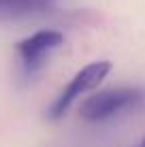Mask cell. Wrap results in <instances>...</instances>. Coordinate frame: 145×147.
<instances>
[{
  "label": "cell",
  "instance_id": "cell-1",
  "mask_svg": "<svg viewBox=\"0 0 145 147\" xmlns=\"http://www.w3.org/2000/svg\"><path fill=\"white\" fill-rule=\"evenodd\" d=\"M145 105V90L141 88H111L88 96L79 107V115L90 124H100L113 117L137 111Z\"/></svg>",
  "mask_w": 145,
  "mask_h": 147
},
{
  "label": "cell",
  "instance_id": "cell-2",
  "mask_svg": "<svg viewBox=\"0 0 145 147\" xmlns=\"http://www.w3.org/2000/svg\"><path fill=\"white\" fill-rule=\"evenodd\" d=\"M109 73H111V62H107V60H98V62H92V64H88V66H83L66 83V88L60 90V94L53 98V102L49 105L47 119H51V121L62 119L64 115L68 113V109H71L79 98H83L88 92L96 90Z\"/></svg>",
  "mask_w": 145,
  "mask_h": 147
},
{
  "label": "cell",
  "instance_id": "cell-3",
  "mask_svg": "<svg viewBox=\"0 0 145 147\" xmlns=\"http://www.w3.org/2000/svg\"><path fill=\"white\" fill-rule=\"evenodd\" d=\"M62 45H64V34L60 30H53V28L38 30V32L22 38L17 43V47H15L19 64H22V70L26 75L38 73L45 66V62L49 60V55L53 51H58Z\"/></svg>",
  "mask_w": 145,
  "mask_h": 147
},
{
  "label": "cell",
  "instance_id": "cell-4",
  "mask_svg": "<svg viewBox=\"0 0 145 147\" xmlns=\"http://www.w3.org/2000/svg\"><path fill=\"white\" fill-rule=\"evenodd\" d=\"M56 2L58 0H0V24L45 15L56 7Z\"/></svg>",
  "mask_w": 145,
  "mask_h": 147
},
{
  "label": "cell",
  "instance_id": "cell-5",
  "mask_svg": "<svg viewBox=\"0 0 145 147\" xmlns=\"http://www.w3.org/2000/svg\"><path fill=\"white\" fill-rule=\"evenodd\" d=\"M134 147H145V134H143V139H141V141H139V143H137V145H134Z\"/></svg>",
  "mask_w": 145,
  "mask_h": 147
}]
</instances>
